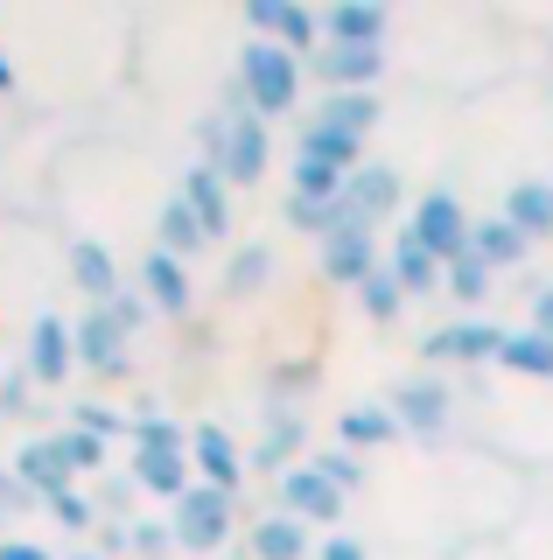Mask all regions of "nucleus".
Wrapping results in <instances>:
<instances>
[{"label":"nucleus","mask_w":553,"mask_h":560,"mask_svg":"<svg viewBox=\"0 0 553 560\" xmlns=\"http://www.w3.org/2000/svg\"><path fill=\"white\" fill-rule=\"evenodd\" d=\"M57 337H63V329H57V323H43V343H36V372H43V378H57V372H63V343H57Z\"/></svg>","instance_id":"ddd939ff"},{"label":"nucleus","mask_w":553,"mask_h":560,"mask_svg":"<svg viewBox=\"0 0 553 560\" xmlns=\"http://www.w3.org/2000/svg\"><path fill=\"white\" fill-rule=\"evenodd\" d=\"M322 70L330 78H365V70H378V57L372 49H337V57H322Z\"/></svg>","instance_id":"9d476101"},{"label":"nucleus","mask_w":553,"mask_h":560,"mask_svg":"<svg viewBox=\"0 0 553 560\" xmlns=\"http://www.w3.org/2000/svg\"><path fill=\"white\" fill-rule=\"evenodd\" d=\"M189 197H197V203H203V218H211V224L224 218V210H217V189H211V183H203V175H197V183H189Z\"/></svg>","instance_id":"a211bd4d"},{"label":"nucleus","mask_w":553,"mask_h":560,"mask_svg":"<svg viewBox=\"0 0 553 560\" xmlns=\"http://www.w3.org/2000/svg\"><path fill=\"white\" fill-rule=\"evenodd\" d=\"M78 273H84V288H92V294L113 288V267H106V253H98V245H78Z\"/></svg>","instance_id":"1a4fd4ad"},{"label":"nucleus","mask_w":553,"mask_h":560,"mask_svg":"<svg viewBox=\"0 0 553 560\" xmlns=\"http://www.w3.org/2000/svg\"><path fill=\"white\" fill-rule=\"evenodd\" d=\"M148 280H154V294H162V302H176L183 308V267H168V259H148Z\"/></svg>","instance_id":"9b49d317"},{"label":"nucleus","mask_w":553,"mask_h":560,"mask_svg":"<svg viewBox=\"0 0 553 560\" xmlns=\"http://www.w3.org/2000/svg\"><path fill=\"white\" fill-rule=\"evenodd\" d=\"M176 533L189 539V547H211V539L224 533V498H217V490H203V498L176 504Z\"/></svg>","instance_id":"f03ea898"},{"label":"nucleus","mask_w":553,"mask_h":560,"mask_svg":"<svg viewBox=\"0 0 553 560\" xmlns=\"http://www.w3.org/2000/svg\"><path fill=\"white\" fill-rule=\"evenodd\" d=\"M511 218L526 224V232H553V189H518V197H511Z\"/></svg>","instance_id":"39448f33"},{"label":"nucleus","mask_w":553,"mask_h":560,"mask_svg":"<svg viewBox=\"0 0 553 560\" xmlns=\"http://www.w3.org/2000/svg\"><path fill=\"white\" fill-rule=\"evenodd\" d=\"M540 337H553V288L540 294Z\"/></svg>","instance_id":"aec40b11"},{"label":"nucleus","mask_w":553,"mask_h":560,"mask_svg":"<svg viewBox=\"0 0 553 560\" xmlns=\"http://www.w3.org/2000/svg\"><path fill=\"white\" fill-rule=\"evenodd\" d=\"M421 245H435V253H456V245H462V210L448 203V197H427V210H421Z\"/></svg>","instance_id":"7ed1b4c3"},{"label":"nucleus","mask_w":553,"mask_h":560,"mask_svg":"<svg viewBox=\"0 0 553 560\" xmlns=\"http://www.w3.org/2000/svg\"><path fill=\"white\" fill-rule=\"evenodd\" d=\"M246 84L259 92L267 113H281V105L295 98V63H287L281 49H246Z\"/></svg>","instance_id":"f257e3e1"},{"label":"nucleus","mask_w":553,"mask_h":560,"mask_svg":"<svg viewBox=\"0 0 553 560\" xmlns=\"http://www.w3.org/2000/svg\"><path fill=\"white\" fill-rule=\"evenodd\" d=\"M442 413V399H435V385H413V420H421V428H427V420H435Z\"/></svg>","instance_id":"f3484780"},{"label":"nucleus","mask_w":553,"mask_h":560,"mask_svg":"<svg viewBox=\"0 0 553 560\" xmlns=\"http://www.w3.org/2000/svg\"><path fill=\"white\" fill-rule=\"evenodd\" d=\"M162 232L176 238V245H197V224H189V210L183 203H168V218H162Z\"/></svg>","instance_id":"dca6fc26"},{"label":"nucleus","mask_w":553,"mask_h":560,"mask_svg":"<svg viewBox=\"0 0 553 560\" xmlns=\"http://www.w3.org/2000/svg\"><path fill=\"white\" fill-rule=\"evenodd\" d=\"M287 490H295V504H302V512H316V518H330V512H337V490H330V483H316V477H295Z\"/></svg>","instance_id":"0eeeda50"},{"label":"nucleus","mask_w":553,"mask_h":560,"mask_svg":"<svg viewBox=\"0 0 553 560\" xmlns=\"http://www.w3.org/2000/svg\"><path fill=\"white\" fill-rule=\"evenodd\" d=\"M203 463H211V477H238V463H232V448H224V434H203Z\"/></svg>","instance_id":"4468645a"},{"label":"nucleus","mask_w":553,"mask_h":560,"mask_svg":"<svg viewBox=\"0 0 553 560\" xmlns=\"http://www.w3.org/2000/svg\"><path fill=\"white\" fill-rule=\"evenodd\" d=\"M483 253H491V259H511L518 238H511V232H483Z\"/></svg>","instance_id":"6ab92c4d"},{"label":"nucleus","mask_w":553,"mask_h":560,"mask_svg":"<svg viewBox=\"0 0 553 560\" xmlns=\"http://www.w3.org/2000/svg\"><path fill=\"white\" fill-rule=\"evenodd\" d=\"M0 560H43V553H28V547H8V553H0Z\"/></svg>","instance_id":"4be33fe9"},{"label":"nucleus","mask_w":553,"mask_h":560,"mask_svg":"<svg viewBox=\"0 0 553 560\" xmlns=\"http://www.w3.org/2000/svg\"><path fill=\"white\" fill-rule=\"evenodd\" d=\"M337 35H357V49H372L365 35H378V14L372 8H337Z\"/></svg>","instance_id":"f8f14e48"},{"label":"nucleus","mask_w":553,"mask_h":560,"mask_svg":"<svg viewBox=\"0 0 553 560\" xmlns=\"http://www.w3.org/2000/svg\"><path fill=\"white\" fill-rule=\"evenodd\" d=\"M505 364H518V372H553V337H505V350H497Z\"/></svg>","instance_id":"20e7f679"},{"label":"nucleus","mask_w":553,"mask_h":560,"mask_svg":"<svg viewBox=\"0 0 553 560\" xmlns=\"http://www.w3.org/2000/svg\"><path fill=\"white\" fill-rule=\"evenodd\" d=\"M259 553H267V560H302V533H295L287 518L259 525Z\"/></svg>","instance_id":"423d86ee"},{"label":"nucleus","mask_w":553,"mask_h":560,"mask_svg":"<svg viewBox=\"0 0 553 560\" xmlns=\"http://www.w3.org/2000/svg\"><path fill=\"white\" fill-rule=\"evenodd\" d=\"M322 560H365V553H357V547H351V539H337V547H330V553H322Z\"/></svg>","instance_id":"412c9836"},{"label":"nucleus","mask_w":553,"mask_h":560,"mask_svg":"<svg viewBox=\"0 0 553 560\" xmlns=\"http://www.w3.org/2000/svg\"><path fill=\"white\" fill-rule=\"evenodd\" d=\"M232 175H259V133H252V119H238V133H232Z\"/></svg>","instance_id":"6e6552de"},{"label":"nucleus","mask_w":553,"mask_h":560,"mask_svg":"<svg viewBox=\"0 0 553 560\" xmlns=\"http://www.w3.org/2000/svg\"><path fill=\"white\" fill-rule=\"evenodd\" d=\"M259 22H273V28H287V35H295V43H308V22H302L295 8H259Z\"/></svg>","instance_id":"2eb2a0df"}]
</instances>
